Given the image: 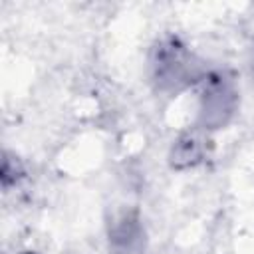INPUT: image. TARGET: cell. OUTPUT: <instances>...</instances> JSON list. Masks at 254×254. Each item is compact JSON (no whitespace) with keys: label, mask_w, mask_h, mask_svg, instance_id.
<instances>
[{"label":"cell","mask_w":254,"mask_h":254,"mask_svg":"<svg viewBox=\"0 0 254 254\" xmlns=\"http://www.w3.org/2000/svg\"><path fill=\"white\" fill-rule=\"evenodd\" d=\"M153 73L161 87H179L192 77L190 56L177 40L161 42L153 56Z\"/></svg>","instance_id":"2"},{"label":"cell","mask_w":254,"mask_h":254,"mask_svg":"<svg viewBox=\"0 0 254 254\" xmlns=\"http://www.w3.org/2000/svg\"><path fill=\"white\" fill-rule=\"evenodd\" d=\"M139 236H141V234H139V226H137V222L125 216V218L115 226V232H113V244H115L117 248H121L123 252H127V250L133 248V244L137 242Z\"/></svg>","instance_id":"4"},{"label":"cell","mask_w":254,"mask_h":254,"mask_svg":"<svg viewBox=\"0 0 254 254\" xmlns=\"http://www.w3.org/2000/svg\"><path fill=\"white\" fill-rule=\"evenodd\" d=\"M204 137H202V129L198 127L196 131H189L185 135H181L173 149H171V165L177 169H189L194 167L196 163L202 161L206 145H204Z\"/></svg>","instance_id":"3"},{"label":"cell","mask_w":254,"mask_h":254,"mask_svg":"<svg viewBox=\"0 0 254 254\" xmlns=\"http://www.w3.org/2000/svg\"><path fill=\"white\" fill-rule=\"evenodd\" d=\"M236 109V89L234 83L220 75H208L202 81L198 123L200 129H218L228 123Z\"/></svg>","instance_id":"1"},{"label":"cell","mask_w":254,"mask_h":254,"mask_svg":"<svg viewBox=\"0 0 254 254\" xmlns=\"http://www.w3.org/2000/svg\"><path fill=\"white\" fill-rule=\"evenodd\" d=\"M28 254H32V252H28Z\"/></svg>","instance_id":"5"}]
</instances>
